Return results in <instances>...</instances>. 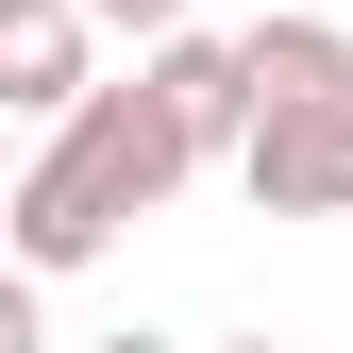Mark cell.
Segmentation results:
<instances>
[{
  "label": "cell",
  "mask_w": 353,
  "mask_h": 353,
  "mask_svg": "<svg viewBox=\"0 0 353 353\" xmlns=\"http://www.w3.org/2000/svg\"><path fill=\"white\" fill-rule=\"evenodd\" d=\"M84 0H0V101L17 118H68V101H101V68H84Z\"/></svg>",
  "instance_id": "obj_3"
},
{
  "label": "cell",
  "mask_w": 353,
  "mask_h": 353,
  "mask_svg": "<svg viewBox=\"0 0 353 353\" xmlns=\"http://www.w3.org/2000/svg\"><path fill=\"white\" fill-rule=\"evenodd\" d=\"M236 185H252V219H353V101H286V118H252Z\"/></svg>",
  "instance_id": "obj_2"
},
{
  "label": "cell",
  "mask_w": 353,
  "mask_h": 353,
  "mask_svg": "<svg viewBox=\"0 0 353 353\" xmlns=\"http://www.w3.org/2000/svg\"><path fill=\"white\" fill-rule=\"evenodd\" d=\"M84 353H168V336H152V320H118V336H84Z\"/></svg>",
  "instance_id": "obj_6"
},
{
  "label": "cell",
  "mask_w": 353,
  "mask_h": 353,
  "mask_svg": "<svg viewBox=\"0 0 353 353\" xmlns=\"http://www.w3.org/2000/svg\"><path fill=\"white\" fill-rule=\"evenodd\" d=\"M84 17H101V34H135V51H168V34H185V0H84Z\"/></svg>",
  "instance_id": "obj_5"
},
{
  "label": "cell",
  "mask_w": 353,
  "mask_h": 353,
  "mask_svg": "<svg viewBox=\"0 0 353 353\" xmlns=\"http://www.w3.org/2000/svg\"><path fill=\"white\" fill-rule=\"evenodd\" d=\"M185 168H202V118L168 101L152 51H135V84L68 101V118H51V152L17 168V270H34V286H68L84 252H118L152 202H185Z\"/></svg>",
  "instance_id": "obj_1"
},
{
  "label": "cell",
  "mask_w": 353,
  "mask_h": 353,
  "mask_svg": "<svg viewBox=\"0 0 353 353\" xmlns=\"http://www.w3.org/2000/svg\"><path fill=\"white\" fill-rule=\"evenodd\" d=\"M219 353H286V336H219Z\"/></svg>",
  "instance_id": "obj_7"
},
{
  "label": "cell",
  "mask_w": 353,
  "mask_h": 353,
  "mask_svg": "<svg viewBox=\"0 0 353 353\" xmlns=\"http://www.w3.org/2000/svg\"><path fill=\"white\" fill-rule=\"evenodd\" d=\"M236 51H252V118H286V101H353V34H336V0H270Z\"/></svg>",
  "instance_id": "obj_4"
}]
</instances>
